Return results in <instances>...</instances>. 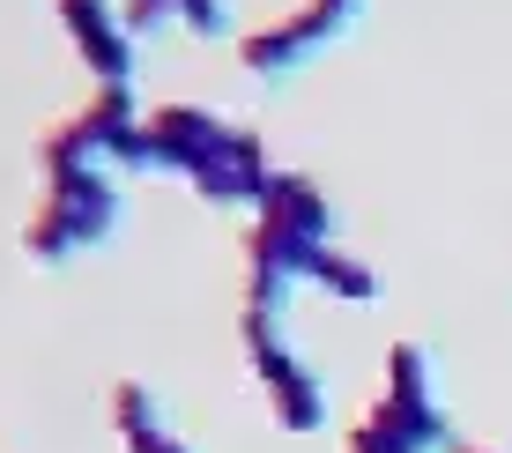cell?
<instances>
[{
    "mask_svg": "<svg viewBox=\"0 0 512 453\" xmlns=\"http://www.w3.org/2000/svg\"><path fill=\"white\" fill-rule=\"evenodd\" d=\"M119 231V179L104 164H82V171H45V194L23 223V253L38 268H60L75 253H97L104 238Z\"/></svg>",
    "mask_w": 512,
    "mask_h": 453,
    "instance_id": "obj_1",
    "label": "cell"
},
{
    "mask_svg": "<svg viewBox=\"0 0 512 453\" xmlns=\"http://www.w3.org/2000/svg\"><path fill=\"white\" fill-rule=\"evenodd\" d=\"M245 357H253V379L268 387V409L282 431H320L327 424V379L305 372V357L290 350V335H282V312H253L245 305Z\"/></svg>",
    "mask_w": 512,
    "mask_h": 453,
    "instance_id": "obj_2",
    "label": "cell"
},
{
    "mask_svg": "<svg viewBox=\"0 0 512 453\" xmlns=\"http://www.w3.org/2000/svg\"><path fill=\"white\" fill-rule=\"evenodd\" d=\"M357 15H364V0H297V8L275 15L268 30H245V38H238V60H245V75L282 82V75H297L305 60H320L334 38H349V30H357Z\"/></svg>",
    "mask_w": 512,
    "mask_h": 453,
    "instance_id": "obj_3",
    "label": "cell"
},
{
    "mask_svg": "<svg viewBox=\"0 0 512 453\" xmlns=\"http://www.w3.org/2000/svg\"><path fill=\"white\" fill-rule=\"evenodd\" d=\"M141 127L134 90H90V104H75L67 119H52L38 134V164L45 171H82V164H112L119 142Z\"/></svg>",
    "mask_w": 512,
    "mask_h": 453,
    "instance_id": "obj_4",
    "label": "cell"
},
{
    "mask_svg": "<svg viewBox=\"0 0 512 453\" xmlns=\"http://www.w3.org/2000/svg\"><path fill=\"white\" fill-rule=\"evenodd\" d=\"M67 23V45L90 60L97 90H134V67H141V38L127 30L119 0H52Z\"/></svg>",
    "mask_w": 512,
    "mask_h": 453,
    "instance_id": "obj_5",
    "label": "cell"
},
{
    "mask_svg": "<svg viewBox=\"0 0 512 453\" xmlns=\"http://www.w3.org/2000/svg\"><path fill=\"white\" fill-rule=\"evenodd\" d=\"M141 127L156 134L164 171H179V179H193L201 164H216V156L231 149V134H238L223 112H201V104H149V112H141Z\"/></svg>",
    "mask_w": 512,
    "mask_h": 453,
    "instance_id": "obj_6",
    "label": "cell"
},
{
    "mask_svg": "<svg viewBox=\"0 0 512 453\" xmlns=\"http://www.w3.org/2000/svg\"><path fill=\"white\" fill-rule=\"evenodd\" d=\"M112 424H119V446L127 453H193L164 416V394L149 379H119L112 387Z\"/></svg>",
    "mask_w": 512,
    "mask_h": 453,
    "instance_id": "obj_7",
    "label": "cell"
},
{
    "mask_svg": "<svg viewBox=\"0 0 512 453\" xmlns=\"http://www.w3.org/2000/svg\"><path fill=\"white\" fill-rule=\"evenodd\" d=\"M260 216L282 223V231H297V238H320V246H334V201H327L320 179H305V171H275Z\"/></svg>",
    "mask_w": 512,
    "mask_h": 453,
    "instance_id": "obj_8",
    "label": "cell"
},
{
    "mask_svg": "<svg viewBox=\"0 0 512 453\" xmlns=\"http://www.w3.org/2000/svg\"><path fill=\"white\" fill-rule=\"evenodd\" d=\"M320 238H297L282 231V223L253 216V231H245V275H275V283H312V268H320Z\"/></svg>",
    "mask_w": 512,
    "mask_h": 453,
    "instance_id": "obj_9",
    "label": "cell"
},
{
    "mask_svg": "<svg viewBox=\"0 0 512 453\" xmlns=\"http://www.w3.org/2000/svg\"><path fill=\"white\" fill-rule=\"evenodd\" d=\"M386 402L394 409H446L438 402V364L416 335H401L394 350H386Z\"/></svg>",
    "mask_w": 512,
    "mask_h": 453,
    "instance_id": "obj_10",
    "label": "cell"
},
{
    "mask_svg": "<svg viewBox=\"0 0 512 453\" xmlns=\"http://www.w3.org/2000/svg\"><path fill=\"white\" fill-rule=\"evenodd\" d=\"M312 283H320V290H334V298H342V305H372V298H379V275L364 268L357 253H342V246H327V253H320V268H312Z\"/></svg>",
    "mask_w": 512,
    "mask_h": 453,
    "instance_id": "obj_11",
    "label": "cell"
},
{
    "mask_svg": "<svg viewBox=\"0 0 512 453\" xmlns=\"http://www.w3.org/2000/svg\"><path fill=\"white\" fill-rule=\"evenodd\" d=\"M179 23L193 30V38H231L238 8H231V0H179Z\"/></svg>",
    "mask_w": 512,
    "mask_h": 453,
    "instance_id": "obj_12",
    "label": "cell"
},
{
    "mask_svg": "<svg viewBox=\"0 0 512 453\" xmlns=\"http://www.w3.org/2000/svg\"><path fill=\"white\" fill-rule=\"evenodd\" d=\"M119 15H127L134 38H156V30L179 23V0H119Z\"/></svg>",
    "mask_w": 512,
    "mask_h": 453,
    "instance_id": "obj_13",
    "label": "cell"
},
{
    "mask_svg": "<svg viewBox=\"0 0 512 453\" xmlns=\"http://www.w3.org/2000/svg\"><path fill=\"white\" fill-rule=\"evenodd\" d=\"M461 453H483V446H461Z\"/></svg>",
    "mask_w": 512,
    "mask_h": 453,
    "instance_id": "obj_14",
    "label": "cell"
}]
</instances>
